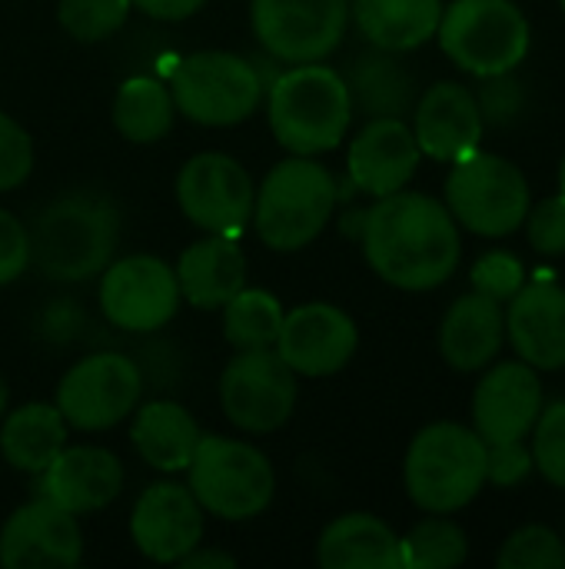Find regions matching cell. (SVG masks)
I'll use <instances>...</instances> for the list:
<instances>
[{
    "label": "cell",
    "mask_w": 565,
    "mask_h": 569,
    "mask_svg": "<svg viewBox=\"0 0 565 569\" xmlns=\"http://www.w3.org/2000/svg\"><path fill=\"white\" fill-rule=\"evenodd\" d=\"M296 373L286 360L266 350H236L220 377V407L243 433H273L296 410Z\"/></svg>",
    "instance_id": "10"
},
{
    "label": "cell",
    "mask_w": 565,
    "mask_h": 569,
    "mask_svg": "<svg viewBox=\"0 0 565 569\" xmlns=\"http://www.w3.org/2000/svg\"><path fill=\"white\" fill-rule=\"evenodd\" d=\"M143 393L140 367L123 353H93L73 363L57 387V410L67 427L97 433L127 420Z\"/></svg>",
    "instance_id": "12"
},
{
    "label": "cell",
    "mask_w": 565,
    "mask_h": 569,
    "mask_svg": "<svg viewBox=\"0 0 565 569\" xmlns=\"http://www.w3.org/2000/svg\"><path fill=\"white\" fill-rule=\"evenodd\" d=\"M350 17L373 47L406 53L436 37L443 0H353Z\"/></svg>",
    "instance_id": "26"
},
{
    "label": "cell",
    "mask_w": 565,
    "mask_h": 569,
    "mask_svg": "<svg viewBox=\"0 0 565 569\" xmlns=\"http://www.w3.org/2000/svg\"><path fill=\"white\" fill-rule=\"evenodd\" d=\"M323 569H403L400 537L373 513L336 517L316 543Z\"/></svg>",
    "instance_id": "25"
},
{
    "label": "cell",
    "mask_w": 565,
    "mask_h": 569,
    "mask_svg": "<svg viewBox=\"0 0 565 569\" xmlns=\"http://www.w3.org/2000/svg\"><path fill=\"white\" fill-rule=\"evenodd\" d=\"M559 3H563V10H565V0H559Z\"/></svg>",
    "instance_id": "46"
},
{
    "label": "cell",
    "mask_w": 565,
    "mask_h": 569,
    "mask_svg": "<svg viewBox=\"0 0 565 569\" xmlns=\"http://www.w3.org/2000/svg\"><path fill=\"white\" fill-rule=\"evenodd\" d=\"M67 447V420L57 403H23L3 417L0 453L3 460L30 477H40L47 463Z\"/></svg>",
    "instance_id": "29"
},
{
    "label": "cell",
    "mask_w": 565,
    "mask_h": 569,
    "mask_svg": "<svg viewBox=\"0 0 565 569\" xmlns=\"http://www.w3.org/2000/svg\"><path fill=\"white\" fill-rule=\"evenodd\" d=\"M130 0H60L57 20L80 43H100L130 17Z\"/></svg>",
    "instance_id": "33"
},
{
    "label": "cell",
    "mask_w": 565,
    "mask_h": 569,
    "mask_svg": "<svg viewBox=\"0 0 565 569\" xmlns=\"http://www.w3.org/2000/svg\"><path fill=\"white\" fill-rule=\"evenodd\" d=\"M503 340H506L503 303L476 290L460 297L440 323V353L460 373H476L490 367L500 357Z\"/></svg>",
    "instance_id": "24"
},
{
    "label": "cell",
    "mask_w": 565,
    "mask_h": 569,
    "mask_svg": "<svg viewBox=\"0 0 565 569\" xmlns=\"http://www.w3.org/2000/svg\"><path fill=\"white\" fill-rule=\"evenodd\" d=\"M403 483L426 513H456L486 487V443L463 423H433L406 450Z\"/></svg>",
    "instance_id": "4"
},
{
    "label": "cell",
    "mask_w": 565,
    "mask_h": 569,
    "mask_svg": "<svg viewBox=\"0 0 565 569\" xmlns=\"http://www.w3.org/2000/svg\"><path fill=\"white\" fill-rule=\"evenodd\" d=\"M253 197L250 173L226 153H196L176 177V203L183 217L206 233L240 237L253 217Z\"/></svg>",
    "instance_id": "13"
},
{
    "label": "cell",
    "mask_w": 565,
    "mask_h": 569,
    "mask_svg": "<svg viewBox=\"0 0 565 569\" xmlns=\"http://www.w3.org/2000/svg\"><path fill=\"white\" fill-rule=\"evenodd\" d=\"M533 467L553 483L565 490V400L543 407L533 427Z\"/></svg>",
    "instance_id": "35"
},
{
    "label": "cell",
    "mask_w": 565,
    "mask_h": 569,
    "mask_svg": "<svg viewBox=\"0 0 565 569\" xmlns=\"http://www.w3.org/2000/svg\"><path fill=\"white\" fill-rule=\"evenodd\" d=\"M120 240V213L103 193L77 190L47 203L30 227V263L57 283L100 277Z\"/></svg>",
    "instance_id": "2"
},
{
    "label": "cell",
    "mask_w": 565,
    "mask_h": 569,
    "mask_svg": "<svg viewBox=\"0 0 565 569\" xmlns=\"http://www.w3.org/2000/svg\"><path fill=\"white\" fill-rule=\"evenodd\" d=\"M559 183H563V193H565V157H563V167H559Z\"/></svg>",
    "instance_id": "45"
},
{
    "label": "cell",
    "mask_w": 565,
    "mask_h": 569,
    "mask_svg": "<svg viewBox=\"0 0 565 569\" xmlns=\"http://www.w3.org/2000/svg\"><path fill=\"white\" fill-rule=\"evenodd\" d=\"M176 117L173 93L157 77H130L113 97V123L130 143H157Z\"/></svg>",
    "instance_id": "30"
},
{
    "label": "cell",
    "mask_w": 565,
    "mask_h": 569,
    "mask_svg": "<svg viewBox=\"0 0 565 569\" xmlns=\"http://www.w3.org/2000/svg\"><path fill=\"white\" fill-rule=\"evenodd\" d=\"M533 453L526 450L523 440H506V443H486V483H496L503 490L519 487L533 473Z\"/></svg>",
    "instance_id": "40"
},
{
    "label": "cell",
    "mask_w": 565,
    "mask_h": 569,
    "mask_svg": "<svg viewBox=\"0 0 565 569\" xmlns=\"http://www.w3.org/2000/svg\"><path fill=\"white\" fill-rule=\"evenodd\" d=\"M523 283H526V267L519 257L506 250H490L473 267V290L496 303H509L523 290Z\"/></svg>",
    "instance_id": "36"
},
{
    "label": "cell",
    "mask_w": 565,
    "mask_h": 569,
    "mask_svg": "<svg viewBox=\"0 0 565 569\" xmlns=\"http://www.w3.org/2000/svg\"><path fill=\"white\" fill-rule=\"evenodd\" d=\"M180 300L176 273L160 257L133 253L100 273V310L120 330L153 333L173 320Z\"/></svg>",
    "instance_id": "14"
},
{
    "label": "cell",
    "mask_w": 565,
    "mask_h": 569,
    "mask_svg": "<svg viewBox=\"0 0 565 569\" xmlns=\"http://www.w3.org/2000/svg\"><path fill=\"white\" fill-rule=\"evenodd\" d=\"M526 237L536 253L543 257H565V193L546 197L526 213Z\"/></svg>",
    "instance_id": "39"
},
{
    "label": "cell",
    "mask_w": 565,
    "mask_h": 569,
    "mask_svg": "<svg viewBox=\"0 0 565 569\" xmlns=\"http://www.w3.org/2000/svg\"><path fill=\"white\" fill-rule=\"evenodd\" d=\"M360 343V330L346 310L336 303H303L283 317L276 353L296 377H330L340 373Z\"/></svg>",
    "instance_id": "16"
},
{
    "label": "cell",
    "mask_w": 565,
    "mask_h": 569,
    "mask_svg": "<svg viewBox=\"0 0 565 569\" xmlns=\"http://www.w3.org/2000/svg\"><path fill=\"white\" fill-rule=\"evenodd\" d=\"M176 567L183 569H233L236 567V560L230 557V553H223V550H203V547H193Z\"/></svg>",
    "instance_id": "43"
},
{
    "label": "cell",
    "mask_w": 565,
    "mask_h": 569,
    "mask_svg": "<svg viewBox=\"0 0 565 569\" xmlns=\"http://www.w3.org/2000/svg\"><path fill=\"white\" fill-rule=\"evenodd\" d=\"M446 207L480 237H509L529 213V183L506 157L473 150L446 177Z\"/></svg>",
    "instance_id": "9"
},
{
    "label": "cell",
    "mask_w": 565,
    "mask_h": 569,
    "mask_svg": "<svg viewBox=\"0 0 565 569\" xmlns=\"http://www.w3.org/2000/svg\"><path fill=\"white\" fill-rule=\"evenodd\" d=\"M356 220L363 257L390 287L423 293L446 283L460 267V223L436 197L396 190L376 197Z\"/></svg>",
    "instance_id": "1"
},
{
    "label": "cell",
    "mask_w": 565,
    "mask_h": 569,
    "mask_svg": "<svg viewBox=\"0 0 565 569\" xmlns=\"http://www.w3.org/2000/svg\"><path fill=\"white\" fill-rule=\"evenodd\" d=\"M190 490L203 513L220 520H253L276 493V473L266 453L230 437H200L190 460Z\"/></svg>",
    "instance_id": "7"
},
{
    "label": "cell",
    "mask_w": 565,
    "mask_h": 569,
    "mask_svg": "<svg viewBox=\"0 0 565 569\" xmlns=\"http://www.w3.org/2000/svg\"><path fill=\"white\" fill-rule=\"evenodd\" d=\"M443 53L473 77L516 70L529 53V20L513 0H453L436 27Z\"/></svg>",
    "instance_id": "6"
},
{
    "label": "cell",
    "mask_w": 565,
    "mask_h": 569,
    "mask_svg": "<svg viewBox=\"0 0 565 569\" xmlns=\"http://www.w3.org/2000/svg\"><path fill=\"white\" fill-rule=\"evenodd\" d=\"M83 560V533L73 513L37 500L13 510L0 530V567L7 569H70Z\"/></svg>",
    "instance_id": "15"
},
{
    "label": "cell",
    "mask_w": 565,
    "mask_h": 569,
    "mask_svg": "<svg viewBox=\"0 0 565 569\" xmlns=\"http://www.w3.org/2000/svg\"><path fill=\"white\" fill-rule=\"evenodd\" d=\"M167 87L173 93L176 110L200 127L243 123L260 110L266 97L253 60H243L226 50H200L183 57L173 67Z\"/></svg>",
    "instance_id": "8"
},
{
    "label": "cell",
    "mask_w": 565,
    "mask_h": 569,
    "mask_svg": "<svg viewBox=\"0 0 565 569\" xmlns=\"http://www.w3.org/2000/svg\"><path fill=\"white\" fill-rule=\"evenodd\" d=\"M206 0H130V7H137L140 13H147L153 20H186Z\"/></svg>",
    "instance_id": "42"
},
{
    "label": "cell",
    "mask_w": 565,
    "mask_h": 569,
    "mask_svg": "<svg viewBox=\"0 0 565 569\" xmlns=\"http://www.w3.org/2000/svg\"><path fill=\"white\" fill-rule=\"evenodd\" d=\"M130 537L153 563H180L203 540V507L183 483H153L133 507Z\"/></svg>",
    "instance_id": "17"
},
{
    "label": "cell",
    "mask_w": 565,
    "mask_h": 569,
    "mask_svg": "<svg viewBox=\"0 0 565 569\" xmlns=\"http://www.w3.org/2000/svg\"><path fill=\"white\" fill-rule=\"evenodd\" d=\"M180 297L196 310H223L246 287V253L230 233H206L190 243L176 263Z\"/></svg>",
    "instance_id": "23"
},
{
    "label": "cell",
    "mask_w": 565,
    "mask_h": 569,
    "mask_svg": "<svg viewBox=\"0 0 565 569\" xmlns=\"http://www.w3.org/2000/svg\"><path fill=\"white\" fill-rule=\"evenodd\" d=\"M336 207L333 173L310 160L290 157L276 163L253 197V227L256 237L276 253H296L310 247L330 223Z\"/></svg>",
    "instance_id": "5"
},
{
    "label": "cell",
    "mask_w": 565,
    "mask_h": 569,
    "mask_svg": "<svg viewBox=\"0 0 565 569\" xmlns=\"http://www.w3.org/2000/svg\"><path fill=\"white\" fill-rule=\"evenodd\" d=\"M266 97L270 130L283 150L313 157L343 143L353 120V100L336 70L323 63H296L280 70Z\"/></svg>",
    "instance_id": "3"
},
{
    "label": "cell",
    "mask_w": 565,
    "mask_h": 569,
    "mask_svg": "<svg viewBox=\"0 0 565 569\" xmlns=\"http://www.w3.org/2000/svg\"><path fill=\"white\" fill-rule=\"evenodd\" d=\"M123 490V467L103 447H63L40 473V497L73 517L110 507Z\"/></svg>",
    "instance_id": "21"
},
{
    "label": "cell",
    "mask_w": 565,
    "mask_h": 569,
    "mask_svg": "<svg viewBox=\"0 0 565 569\" xmlns=\"http://www.w3.org/2000/svg\"><path fill=\"white\" fill-rule=\"evenodd\" d=\"M506 337L536 370L565 367V290L559 283H523L509 300Z\"/></svg>",
    "instance_id": "22"
},
{
    "label": "cell",
    "mask_w": 565,
    "mask_h": 569,
    "mask_svg": "<svg viewBox=\"0 0 565 569\" xmlns=\"http://www.w3.org/2000/svg\"><path fill=\"white\" fill-rule=\"evenodd\" d=\"M283 317L286 313L273 293L243 287L233 300L223 303V337L233 350H266L276 347Z\"/></svg>",
    "instance_id": "31"
},
{
    "label": "cell",
    "mask_w": 565,
    "mask_h": 569,
    "mask_svg": "<svg viewBox=\"0 0 565 569\" xmlns=\"http://www.w3.org/2000/svg\"><path fill=\"white\" fill-rule=\"evenodd\" d=\"M33 170V140L30 133L0 110V193L17 190Z\"/></svg>",
    "instance_id": "38"
},
{
    "label": "cell",
    "mask_w": 565,
    "mask_h": 569,
    "mask_svg": "<svg viewBox=\"0 0 565 569\" xmlns=\"http://www.w3.org/2000/svg\"><path fill=\"white\" fill-rule=\"evenodd\" d=\"M346 90L363 117H406L416 107V80L393 50L373 47L350 67Z\"/></svg>",
    "instance_id": "28"
},
{
    "label": "cell",
    "mask_w": 565,
    "mask_h": 569,
    "mask_svg": "<svg viewBox=\"0 0 565 569\" xmlns=\"http://www.w3.org/2000/svg\"><path fill=\"white\" fill-rule=\"evenodd\" d=\"M250 23L280 63H320L346 37L350 0H250Z\"/></svg>",
    "instance_id": "11"
},
{
    "label": "cell",
    "mask_w": 565,
    "mask_h": 569,
    "mask_svg": "<svg viewBox=\"0 0 565 569\" xmlns=\"http://www.w3.org/2000/svg\"><path fill=\"white\" fill-rule=\"evenodd\" d=\"M200 427L190 417V410H183L173 400H153L147 407L137 410L130 440L137 447V453L143 457V463H150L153 470L163 473H180L190 467L196 447H200Z\"/></svg>",
    "instance_id": "27"
},
{
    "label": "cell",
    "mask_w": 565,
    "mask_h": 569,
    "mask_svg": "<svg viewBox=\"0 0 565 569\" xmlns=\"http://www.w3.org/2000/svg\"><path fill=\"white\" fill-rule=\"evenodd\" d=\"M543 413V383L526 360L496 363L473 393V430L483 443L526 440Z\"/></svg>",
    "instance_id": "18"
},
{
    "label": "cell",
    "mask_w": 565,
    "mask_h": 569,
    "mask_svg": "<svg viewBox=\"0 0 565 569\" xmlns=\"http://www.w3.org/2000/svg\"><path fill=\"white\" fill-rule=\"evenodd\" d=\"M30 267V230L0 207V287L20 280Z\"/></svg>",
    "instance_id": "41"
},
{
    "label": "cell",
    "mask_w": 565,
    "mask_h": 569,
    "mask_svg": "<svg viewBox=\"0 0 565 569\" xmlns=\"http://www.w3.org/2000/svg\"><path fill=\"white\" fill-rule=\"evenodd\" d=\"M483 127L476 93L463 83L443 80L416 100L413 137L420 150L440 163H456L480 150Z\"/></svg>",
    "instance_id": "20"
},
{
    "label": "cell",
    "mask_w": 565,
    "mask_h": 569,
    "mask_svg": "<svg viewBox=\"0 0 565 569\" xmlns=\"http://www.w3.org/2000/svg\"><path fill=\"white\" fill-rule=\"evenodd\" d=\"M7 403H10V390H7V380L0 377V420H3V413H7Z\"/></svg>",
    "instance_id": "44"
},
{
    "label": "cell",
    "mask_w": 565,
    "mask_h": 569,
    "mask_svg": "<svg viewBox=\"0 0 565 569\" xmlns=\"http://www.w3.org/2000/svg\"><path fill=\"white\" fill-rule=\"evenodd\" d=\"M496 563L503 569H565V540L549 527H523L503 543Z\"/></svg>",
    "instance_id": "34"
},
{
    "label": "cell",
    "mask_w": 565,
    "mask_h": 569,
    "mask_svg": "<svg viewBox=\"0 0 565 569\" xmlns=\"http://www.w3.org/2000/svg\"><path fill=\"white\" fill-rule=\"evenodd\" d=\"M480 90H476V103H480V113H483V123H493V127H509L523 103H526V93H523V83L513 70L506 73H493V77H480Z\"/></svg>",
    "instance_id": "37"
},
{
    "label": "cell",
    "mask_w": 565,
    "mask_h": 569,
    "mask_svg": "<svg viewBox=\"0 0 565 569\" xmlns=\"http://www.w3.org/2000/svg\"><path fill=\"white\" fill-rule=\"evenodd\" d=\"M403 569H453L463 567L470 557L466 533L446 520V513H433V520L416 523L403 540Z\"/></svg>",
    "instance_id": "32"
},
{
    "label": "cell",
    "mask_w": 565,
    "mask_h": 569,
    "mask_svg": "<svg viewBox=\"0 0 565 569\" xmlns=\"http://www.w3.org/2000/svg\"><path fill=\"white\" fill-rule=\"evenodd\" d=\"M420 157L423 150L403 117H373L350 143V183L360 193L390 197L413 180Z\"/></svg>",
    "instance_id": "19"
}]
</instances>
